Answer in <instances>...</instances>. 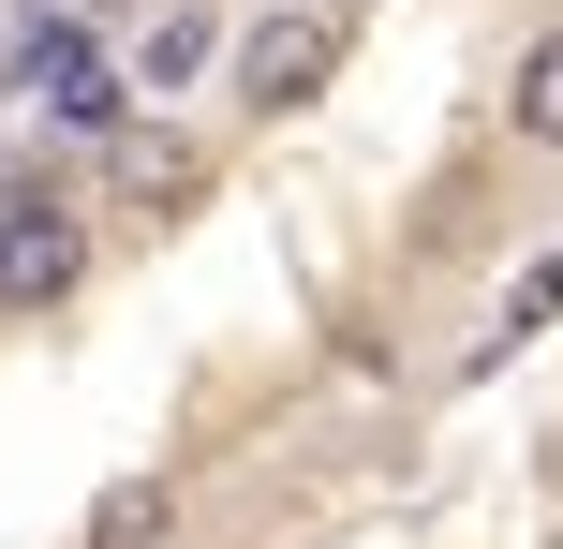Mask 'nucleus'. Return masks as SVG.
I'll return each mask as SVG.
<instances>
[{
	"label": "nucleus",
	"instance_id": "obj_6",
	"mask_svg": "<svg viewBox=\"0 0 563 549\" xmlns=\"http://www.w3.org/2000/svg\"><path fill=\"white\" fill-rule=\"evenodd\" d=\"M164 535H178V491H164V475H119V491L89 505V549H164Z\"/></svg>",
	"mask_w": 563,
	"mask_h": 549
},
{
	"label": "nucleus",
	"instance_id": "obj_7",
	"mask_svg": "<svg viewBox=\"0 0 563 549\" xmlns=\"http://www.w3.org/2000/svg\"><path fill=\"white\" fill-rule=\"evenodd\" d=\"M534 327H563V253H549V267H519V297H505V327H489V372H505V356L534 342Z\"/></svg>",
	"mask_w": 563,
	"mask_h": 549
},
{
	"label": "nucleus",
	"instance_id": "obj_1",
	"mask_svg": "<svg viewBox=\"0 0 563 549\" xmlns=\"http://www.w3.org/2000/svg\"><path fill=\"white\" fill-rule=\"evenodd\" d=\"M341 59H356V15H341V0H267L253 30H223V89H238L253 119L327 105V89H341Z\"/></svg>",
	"mask_w": 563,
	"mask_h": 549
},
{
	"label": "nucleus",
	"instance_id": "obj_8",
	"mask_svg": "<svg viewBox=\"0 0 563 549\" xmlns=\"http://www.w3.org/2000/svg\"><path fill=\"white\" fill-rule=\"evenodd\" d=\"M89 15H134V0H89Z\"/></svg>",
	"mask_w": 563,
	"mask_h": 549
},
{
	"label": "nucleus",
	"instance_id": "obj_9",
	"mask_svg": "<svg viewBox=\"0 0 563 549\" xmlns=\"http://www.w3.org/2000/svg\"><path fill=\"white\" fill-rule=\"evenodd\" d=\"M341 15H356V0H341Z\"/></svg>",
	"mask_w": 563,
	"mask_h": 549
},
{
	"label": "nucleus",
	"instance_id": "obj_5",
	"mask_svg": "<svg viewBox=\"0 0 563 549\" xmlns=\"http://www.w3.org/2000/svg\"><path fill=\"white\" fill-rule=\"evenodd\" d=\"M505 134H519V149H563V30H534V45H519V75H505Z\"/></svg>",
	"mask_w": 563,
	"mask_h": 549
},
{
	"label": "nucleus",
	"instance_id": "obj_3",
	"mask_svg": "<svg viewBox=\"0 0 563 549\" xmlns=\"http://www.w3.org/2000/svg\"><path fill=\"white\" fill-rule=\"evenodd\" d=\"M194 75H223V0H148L119 45V89H194Z\"/></svg>",
	"mask_w": 563,
	"mask_h": 549
},
{
	"label": "nucleus",
	"instance_id": "obj_2",
	"mask_svg": "<svg viewBox=\"0 0 563 549\" xmlns=\"http://www.w3.org/2000/svg\"><path fill=\"white\" fill-rule=\"evenodd\" d=\"M89 283V208L59 178H15L0 194V312H45V297Z\"/></svg>",
	"mask_w": 563,
	"mask_h": 549
},
{
	"label": "nucleus",
	"instance_id": "obj_4",
	"mask_svg": "<svg viewBox=\"0 0 563 549\" xmlns=\"http://www.w3.org/2000/svg\"><path fill=\"white\" fill-rule=\"evenodd\" d=\"M30 105H45L59 134H119V105H134V89H119V45L59 15V59H45V89H30Z\"/></svg>",
	"mask_w": 563,
	"mask_h": 549
}]
</instances>
